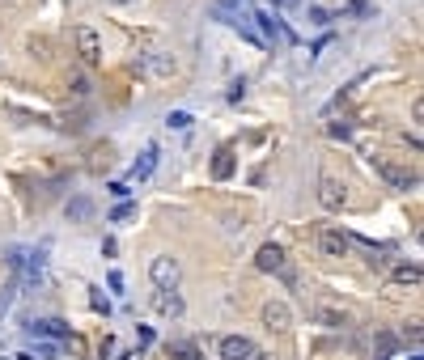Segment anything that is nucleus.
<instances>
[{"mask_svg":"<svg viewBox=\"0 0 424 360\" xmlns=\"http://www.w3.org/2000/svg\"><path fill=\"white\" fill-rule=\"evenodd\" d=\"M153 309H157V314H166V318H179V314H183V297L174 293V288H170V293H166V288H157Z\"/></svg>","mask_w":424,"mask_h":360,"instance_id":"10","label":"nucleus"},{"mask_svg":"<svg viewBox=\"0 0 424 360\" xmlns=\"http://www.w3.org/2000/svg\"><path fill=\"white\" fill-rule=\"evenodd\" d=\"M30 335H34V339H64L68 326L60 318H43V322H30Z\"/></svg>","mask_w":424,"mask_h":360,"instance_id":"11","label":"nucleus"},{"mask_svg":"<svg viewBox=\"0 0 424 360\" xmlns=\"http://www.w3.org/2000/svg\"><path fill=\"white\" fill-rule=\"evenodd\" d=\"M72 93H89V81L85 77H72Z\"/></svg>","mask_w":424,"mask_h":360,"instance_id":"24","label":"nucleus"},{"mask_svg":"<svg viewBox=\"0 0 424 360\" xmlns=\"http://www.w3.org/2000/svg\"><path fill=\"white\" fill-rule=\"evenodd\" d=\"M0 360H5V356H0Z\"/></svg>","mask_w":424,"mask_h":360,"instance_id":"28","label":"nucleus"},{"mask_svg":"<svg viewBox=\"0 0 424 360\" xmlns=\"http://www.w3.org/2000/svg\"><path fill=\"white\" fill-rule=\"evenodd\" d=\"M132 212H136V208H132V204H119V208H115V212H111V221H128V216H132Z\"/></svg>","mask_w":424,"mask_h":360,"instance_id":"21","label":"nucleus"},{"mask_svg":"<svg viewBox=\"0 0 424 360\" xmlns=\"http://www.w3.org/2000/svg\"><path fill=\"white\" fill-rule=\"evenodd\" d=\"M318 200H322V208H331V212L344 208V187H339L331 174H322V178H318Z\"/></svg>","mask_w":424,"mask_h":360,"instance_id":"8","label":"nucleus"},{"mask_svg":"<svg viewBox=\"0 0 424 360\" xmlns=\"http://www.w3.org/2000/svg\"><path fill=\"white\" fill-rule=\"evenodd\" d=\"M140 68L153 72V77H174V68H179V64H174V56H166V51H153V56L140 60Z\"/></svg>","mask_w":424,"mask_h":360,"instance_id":"9","label":"nucleus"},{"mask_svg":"<svg viewBox=\"0 0 424 360\" xmlns=\"http://www.w3.org/2000/svg\"><path fill=\"white\" fill-rule=\"evenodd\" d=\"M318 250H322V259H344L348 254V237L339 229H322L318 233Z\"/></svg>","mask_w":424,"mask_h":360,"instance_id":"6","label":"nucleus"},{"mask_svg":"<svg viewBox=\"0 0 424 360\" xmlns=\"http://www.w3.org/2000/svg\"><path fill=\"white\" fill-rule=\"evenodd\" d=\"M310 21L314 26H331V13L327 9H310Z\"/></svg>","mask_w":424,"mask_h":360,"instance_id":"20","label":"nucleus"},{"mask_svg":"<svg viewBox=\"0 0 424 360\" xmlns=\"http://www.w3.org/2000/svg\"><path fill=\"white\" fill-rule=\"evenodd\" d=\"M373 170H378L394 191H412V187H416V174H412V170H403V165H390V161H382V157H378V161H373Z\"/></svg>","mask_w":424,"mask_h":360,"instance_id":"3","label":"nucleus"},{"mask_svg":"<svg viewBox=\"0 0 424 360\" xmlns=\"http://www.w3.org/2000/svg\"><path fill=\"white\" fill-rule=\"evenodd\" d=\"M77 56H81L85 64H98V60H102V38H98L89 26L77 30Z\"/></svg>","mask_w":424,"mask_h":360,"instance_id":"5","label":"nucleus"},{"mask_svg":"<svg viewBox=\"0 0 424 360\" xmlns=\"http://www.w3.org/2000/svg\"><path fill=\"white\" fill-rule=\"evenodd\" d=\"M255 267H259V272H276V276H280V272L289 267V259H284V250H280L276 242H267V246H259V254H255Z\"/></svg>","mask_w":424,"mask_h":360,"instance_id":"4","label":"nucleus"},{"mask_svg":"<svg viewBox=\"0 0 424 360\" xmlns=\"http://www.w3.org/2000/svg\"><path fill=\"white\" fill-rule=\"evenodd\" d=\"M230 174H234V149H216V157H212V178L225 182Z\"/></svg>","mask_w":424,"mask_h":360,"instance_id":"13","label":"nucleus"},{"mask_svg":"<svg viewBox=\"0 0 424 360\" xmlns=\"http://www.w3.org/2000/svg\"><path fill=\"white\" fill-rule=\"evenodd\" d=\"M166 356H174V360H199V344L174 339V344H166Z\"/></svg>","mask_w":424,"mask_h":360,"instance_id":"14","label":"nucleus"},{"mask_svg":"<svg viewBox=\"0 0 424 360\" xmlns=\"http://www.w3.org/2000/svg\"><path fill=\"white\" fill-rule=\"evenodd\" d=\"M89 305L98 309V314H111V301L102 297V288H93V297H89Z\"/></svg>","mask_w":424,"mask_h":360,"instance_id":"19","label":"nucleus"},{"mask_svg":"<svg viewBox=\"0 0 424 360\" xmlns=\"http://www.w3.org/2000/svg\"><path fill=\"white\" fill-rule=\"evenodd\" d=\"M394 284H420V267L408 263V267H394Z\"/></svg>","mask_w":424,"mask_h":360,"instance_id":"16","label":"nucleus"},{"mask_svg":"<svg viewBox=\"0 0 424 360\" xmlns=\"http://www.w3.org/2000/svg\"><path fill=\"white\" fill-rule=\"evenodd\" d=\"M318 322L331 326V331H339V326H348V314H344V309H335V305H318Z\"/></svg>","mask_w":424,"mask_h":360,"instance_id":"15","label":"nucleus"},{"mask_svg":"<svg viewBox=\"0 0 424 360\" xmlns=\"http://www.w3.org/2000/svg\"><path fill=\"white\" fill-rule=\"evenodd\" d=\"M179 259H170V254H157L153 263H148V280H153L157 288H166V293H170V288H179Z\"/></svg>","mask_w":424,"mask_h":360,"instance_id":"1","label":"nucleus"},{"mask_svg":"<svg viewBox=\"0 0 424 360\" xmlns=\"http://www.w3.org/2000/svg\"><path fill=\"white\" fill-rule=\"evenodd\" d=\"M107 288H111V293H123V276L111 272V276H107Z\"/></svg>","mask_w":424,"mask_h":360,"instance_id":"23","label":"nucleus"},{"mask_svg":"<svg viewBox=\"0 0 424 360\" xmlns=\"http://www.w3.org/2000/svg\"><path fill=\"white\" fill-rule=\"evenodd\" d=\"M166 128H174V132H187V128H191V115H187V110H170Z\"/></svg>","mask_w":424,"mask_h":360,"instance_id":"17","label":"nucleus"},{"mask_svg":"<svg viewBox=\"0 0 424 360\" xmlns=\"http://www.w3.org/2000/svg\"><path fill=\"white\" fill-rule=\"evenodd\" d=\"M242 85H246V81H242V77H238V81H234V85H230V102H238V98H242Z\"/></svg>","mask_w":424,"mask_h":360,"instance_id":"25","label":"nucleus"},{"mask_svg":"<svg viewBox=\"0 0 424 360\" xmlns=\"http://www.w3.org/2000/svg\"><path fill=\"white\" fill-rule=\"evenodd\" d=\"M221 360H259V348L242 335H225L221 339Z\"/></svg>","mask_w":424,"mask_h":360,"instance_id":"2","label":"nucleus"},{"mask_svg":"<svg viewBox=\"0 0 424 360\" xmlns=\"http://www.w3.org/2000/svg\"><path fill=\"white\" fill-rule=\"evenodd\" d=\"M157 157H161V153H157V144H148V149L140 153V161L132 165V182H140V178L153 174V170H157Z\"/></svg>","mask_w":424,"mask_h":360,"instance_id":"12","label":"nucleus"},{"mask_svg":"<svg viewBox=\"0 0 424 360\" xmlns=\"http://www.w3.org/2000/svg\"><path fill=\"white\" fill-rule=\"evenodd\" d=\"M111 5H136V0H111Z\"/></svg>","mask_w":424,"mask_h":360,"instance_id":"27","label":"nucleus"},{"mask_svg":"<svg viewBox=\"0 0 424 360\" xmlns=\"http://www.w3.org/2000/svg\"><path fill=\"white\" fill-rule=\"evenodd\" d=\"M263 322H267V331H289L293 326V309L284 301H267L263 305Z\"/></svg>","mask_w":424,"mask_h":360,"instance_id":"7","label":"nucleus"},{"mask_svg":"<svg viewBox=\"0 0 424 360\" xmlns=\"http://www.w3.org/2000/svg\"><path fill=\"white\" fill-rule=\"evenodd\" d=\"M111 195H115V200H128L132 191H128V182H111Z\"/></svg>","mask_w":424,"mask_h":360,"instance_id":"22","label":"nucleus"},{"mask_svg":"<svg viewBox=\"0 0 424 360\" xmlns=\"http://www.w3.org/2000/svg\"><path fill=\"white\" fill-rule=\"evenodd\" d=\"M68 216H72V221H85V216H89V200H72V204H68Z\"/></svg>","mask_w":424,"mask_h":360,"instance_id":"18","label":"nucleus"},{"mask_svg":"<svg viewBox=\"0 0 424 360\" xmlns=\"http://www.w3.org/2000/svg\"><path fill=\"white\" fill-rule=\"evenodd\" d=\"M271 5H276V9H297L302 0H271Z\"/></svg>","mask_w":424,"mask_h":360,"instance_id":"26","label":"nucleus"}]
</instances>
